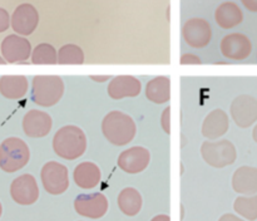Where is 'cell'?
Segmentation results:
<instances>
[{
	"instance_id": "obj_16",
	"label": "cell",
	"mask_w": 257,
	"mask_h": 221,
	"mask_svg": "<svg viewBox=\"0 0 257 221\" xmlns=\"http://www.w3.org/2000/svg\"><path fill=\"white\" fill-rule=\"evenodd\" d=\"M142 90V83L133 75H117L108 84L107 92L112 99H123L127 97H137Z\"/></svg>"
},
{
	"instance_id": "obj_11",
	"label": "cell",
	"mask_w": 257,
	"mask_h": 221,
	"mask_svg": "<svg viewBox=\"0 0 257 221\" xmlns=\"http://www.w3.org/2000/svg\"><path fill=\"white\" fill-rule=\"evenodd\" d=\"M108 200L103 193H80L74 200V208L80 216L100 218L107 213Z\"/></svg>"
},
{
	"instance_id": "obj_37",
	"label": "cell",
	"mask_w": 257,
	"mask_h": 221,
	"mask_svg": "<svg viewBox=\"0 0 257 221\" xmlns=\"http://www.w3.org/2000/svg\"><path fill=\"white\" fill-rule=\"evenodd\" d=\"M7 60L4 59V57H3V55H0V64H7Z\"/></svg>"
},
{
	"instance_id": "obj_23",
	"label": "cell",
	"mask_w": 257,
	"mask_h": 221,
	"mask_svg": "<svg viewBox=\"0 0 257 221\" xmlns=\"http://www.w3.org/2000/svg\"><path fill=\"white\" fill-rule=\"evenodd\" d=\"M117 202L118 207L124 215L136 216L142 208V195L135 187H125L118 195Z\"/></svg>"
},
{
	"instance_id": "obj_38",
	"label": "cell",
	"mask_w": 257,
	"mask_h": 221,
	"mask_svg": "<svg viewBox=\"0 0 257 221\" xmlns=\"http://www.w3.org/2000/svg\"><path fill=\"white\" fill-rule=\"evenodd\" d=\"M2 213H3V206H2V202H0V217H2Z\"/></svg>"
},
{
	"instance_id": "obj_21",
	"label": "cell",
	"mask_w": 257,
	"mask_h": 221,
	"mask_svg": "<svg viewBox=\"0 0 257 221\" xmlns=\"http://www.w3.org/2000/svg\"><path fill=\"white\" fill-rule=\"evenodd\" d=\"M29 88L25 75H3L0 78V93L8 99H20Z\"/></svg>"
},
{
	"instance_id": "obj_10",
	"label": "cell",
	"mask_w": 257,
	"mask_h": 221,
	"mask_svg": "<svg viewBox=\"0 0 257 221\" xmlns=\"http://www.w3.org/2000/svg\"><path fill=\"white\" fill-rule=\"evenodd\" d=\"M10 196L15 202L23 206L37 202L39 198V187L34 176L24 173L15 178L10 185Z\"/></svg>"
},
{
	"instance_id": "obj_4",
	"label": "cell",
	"mask_w": 257,
	"mask_h": 221,
	"mask_svg": "<svg viewBox=\"0 0 257 221\" xmlns=\"http://www.w3.org/2000/svg\"><path fill=\"white\" fill-rule=\"evenodd\" d=\"M30 160V150L19 137H9L0 145V168L13 173L22 170Z\"/></svg>"
},
{
	"instance_id": "obj_2",
	"label": "cell",
	"mask_w": 257,
	"mask_h": 221,
	"mask_svg": "<svg viewBox=\"0 0 257 221\" xmlns=\"http://www.w3.org/2000/svg\"><path fill=\"white\" fill-rule=\"evenodd\" d=\"M102 132L113 146H125L135 138L137 127L131 116L120 111H112L102 121Z\"/></svg>"
},
{
	"instance_id": "obj_36",
	"label": "cell",
	"mask_w": 257,
	"mask_h": 221,
	"mask_svg": "<svg viewBox=\"0 0 257 221\" xmlns=\"http://www.w3.org/2000/svg\"><path fill=\"white\" fill-rule=\"evenodd\" d=\"M170 19H171V8L168 7L167 8V20L168 22H170Z\"/></svg>"
},
{
	"instance_id": "obj_30",
	"label": "cell",
	"mask_w": 257,
	"mask_h": 221,
	"mask_svg": "<svg viewBox=\"0 0 257 221\" xmlns=\"http://www.w3.org/2000/svg\"><path fill=\"white\" fill-rule=\"evenodd\" d=\"M243 7L251 13H257V0H241Z\"/></svg>"
},
{
	"instance_id": "obj_7",
	"label": "cell",
	"mask_w": 257,
	"mask_h": 221,
	"mask_svg": "<svg viewBox=\"0 0 257 221\" xmlns=\"http://www.w3.org/2000/svg\"><path fill=\"white\" fill-rule=\"evenodd\" d=\"M230 115L240 128H248L257 122V98L250 94L237 95L230 105Z\"/></svg>"
},
{
	"instance_id": "obj_29",
	"label": "cell",
	"mask_w": 257,
	"mask_h": 221,
	"mask_svg": "<svg viewBox=\"0 0 257 221\" xmlns=\"http://www.w3.org/2000/svg\"><path fill=\"white\" fill-rule=\"evenodd\" d=\"M181 64H201L202 63V60L200 59V58L197 57V55L195 54H191V53H186V54H183L182 57H181Z\"/></svg>"
},
{
	"instance_id": "obj_19",
	"label": "cell",
	"mask_w": 257,
	"mask_h": 221,
	"mask_svg": "<svg viewBox=\"0 0 257 221\" xmlns=\"http://www.w3.org/2000/svg\"><path fill=\"white\" fill-rule=\"evenodd\" d=\"M73 178L78 187L83 188V190H89V188H94L95 186H98L100 178H102V172L94 162L85 161V162L79 163L74 168Z\"/></svg>"
},
{
	"instance_id": "obj_33",
	"label": "cell",
	"mask_w": 257,
	"mask_h": 221,
	"mask_svg": "<svg viewBox=\"0 0 257 221\" xmlns=\"http://www.w3.org/2000/svg\"><path fill=\"white\" fill-rule=\"evenodd\" d=\"M151 221H171V217L168 215H166V213H161V215L155 216Z\"/></svg>"
},
{
	"instance_id": "obj_8",
	"label": "cell",
	"mask_w": 257,
	"mask_h": 221,
	"mask_svg": "<svg viewBox=\"0 0 257 221\" xmlns=\"http://www.w3.org/2000/svg\"><path fill=\"white\" fill-rule=\"evenodd\" d=\"M182 37L190 47L201 49L210 44L212 39V28L206 19L191 18L183 24Z\"/></svg>"
},
{
	"instance_id": "obj_22",
	"label": "cell",
	"mask_w": 257,
	"mask_h": 221,
	"mask_svg": "<svg viewBox=\"0 0 257 221\" xmlns=\"http://www.w3.org/2000/svg\"><path fill=\"white\" fill-rule=\"evenodd\" d=\"M146 97L150 102L156 104H163L171 99V79L165 75H160L146 85Z\"/></svg>"
},
{
	"instance_id": "obj_28",
	"label": "cell",
	"mask_w": 257,
	"mask_h": 221,
	"mask_svg": "<svg viewBox=\"0 0 257 221\" xmlns=\"http://www.w3.org/2000/svg\"><path fill=\"white\" fill-rule=\"evenodd\" d=\"M161 125H162L163 131L167 135H171V108L166 107L165 111L162 112L161 116Z\"/></svg>"
},
{
	"instance_id": "obj_6",
	"label": "cell",
	"mask_w": 257,
	"mask_h": 221,
	"mask_svg": "<svg viewBox=\"0 0 257 221\" xmlns=\"http://www.w3.org/2000/svg\"><path fill=\"white\" fill-rule=\"evenodd\" d=\"M40 178L44 190L50 195H62L69 187V173L67 166L49 161L40 171Z\"/></svg>"
},
{
	"instance_id": "obj_13",
	"label": "cell",
	"mask_w": 257,
	"mask_h": 221,
	"mask_svg": "<svg viewBox=\"0 0 257 221\" xmlns=\"http://www.w3.org/2000/svg\"><path fill=\"white\" fill-rule=\"evenodd\" d=\"M39 24V13L34 5L24 3L15 8L12 14V28L17 34L27 37L34 33Z\"/></svg>"
},
{
	"instance_id": "obj_35",
	"label": "cell",
	"mask_w": 257,
	"mask_h": 221,
	"mask_svg": "<svg viewBox=\"0 0 257 221\" xmlns=\"http://www.w3.org/2000/svg\"><path fill=\"white\" fill-rule=\"evenodd\" d=\"M183 217H185V207L183 205H181V220H183Z\"/></svg>"
},
{
	"instance_id": "obj_26",
	"label": "cell",
	"mask_w": 257,
	"mask_h": 221,
	"mask_svg": "<svg viewBox=\"0 0 257 221\" xmlns=\"http://www.w3.org/2000/svg\"><path fill=\"white\" fill-rule=\"evenodd\" d=\"M58 63L59 64H83L84 63V52L79 45H63L58 52Z\"/></svg>"
},
{
	"instance_id": "obj_34",
	"label": "cell",
	"mask_w": 257,
	"mask_h": 221,
	"mask_svg": "<svg viewBox=\"0 0 257 221\" xmlns=\"http://www.w3.org/2000/svg\"><path fill=\"white\" fill-rule=\"evenodd\" d=\"M252 138H253V141H255V142L257 143V123H256L255 127H253V130H252Z\"/></svg>"
},
{
	"instance_id": "obj_14",
	"label": "cell",
	"mask_w": 257,
	"mask_h": 221,
	"mask_svg": "<svg viewBox=\"0 0 257 221\" xmlns=\"http://www.w3.org/2000/svg\"><path fill=\"white\" fill-rule=\"evenodd\" d=\"M151 161V153L147 148L135 146L123 151L118 157V166L124 172L136 175L148 167Z\"/></svg>"
},
{
	"instance_id": "obj_24",
	"label": "cell",
	"mask_w": 257,
	"mask_h": 221,
	"mask_svg": "<svg viewBox=\"0 0 257 221\" xmlns=\"http://www.w3.org/2000/svg\"><path fill=\"white\" fill-rule=\"evenodd\" d=\"M233 210L246 220H257V193L250 196H238L233 202Z\"/></svg>"
},
{
	"instance_id": "obj_5",
	"label": "cell",
	"mask_w": 257,
	"mask_h": 221,
	"mask_svg": "<svg viewBox=\"0 0 257 221\" xmlns=\"http://www.w3.org/2000/svg\"><path fill=\"white\" fill-rule=\"evenodd\" d=\"M201 155L207 165L215 168H223L235 163L237 151L228 140L205 141L201 146Z\"/></svg>"
},
{
	"instance_id": "obj_20",
	"label": "cell",
	"mask_w": 257,
	"mask_h": 221,
	"mask_svg": "<svg viewBox=\"0 0 257 221\" xmlns=\"http://www.w3.org/2000/svg\"><path fill=\"white\" fill-rule=\"evenodd\" d=\"M215 20L222 29H232L243 22V13L236 3L225 2L216 9Z\"/></svg>"
},
{
	"instance_id": "obj_18",
	"label": "cell",
	"mask_w": 257,
	"mask_h": 221,
	"mask_svg": "<svg viewBox=\"0 0 257 221\" xmlns=\"http://www.w3.org/2000/svg\"><path fill=\"white\" fill-rule=\"evenodd\" d=\"M232 188L241 195H255L257 193V167L241 166L233 172Z\"/></svg>"
},
{
	"instance_id": "obj_32",
	"label": "cell",
	"mask_w": 257,
	"mask_h": 221,
	"mask_svg": "<svg viewBox=\"0 0 257 221\" xmlns=\"http://www.w3.org/2000/svg\"><path fill=\"white\" fill-rule=\"evenodd\" d=\"M89 79L94 80V82L102 83L112 79V75H89Z\"/></svg>"
},
{
	"instance_id": "obj_3",
	"label": "cell",
	"mask_w": 257,
	"mask_h": 221,
	"mask_svg": "<svg viewBox=\"0 0 257 221\" xmlns=\"http://www.w3.org/2000/svg\"><path fill=\"white\" fill-rule=\"evenodd\" d=\"M64 94V82L59 75H35L32 83V100L40 107H53Z\"/></svg>"
},
{
	"instance_id": "obj_12",
	"label": "cell",
	"mask_w": 257,
	"mask_h": 221,
	"mask_svg": "<svg viewBox=\"0 0 257 221\" xmlns=\"http://www.w3.org/2000/svg\"><path fill=\"white\" fill-rule=\"evenodd\" d=\"M2 55L8 63H23L32 57V44L25 37L10 34L2 42Z\"/></svg>"
},
{
	"instance_id": "obj_17",
	"label": "cell",
	"mask_w": 257,
	"mask_h": 221,
	"mask_svg": "<svg viewBox=\"0 0 257 221\" xmlns=\"http://www.w3.org/2000/svg\"><path fill=\"white\" fill-rule=\"evenodd\" d=\"M230 120L223 109H213L206 116L202 123V135L208 140H217L227 133Z\"/></svg>"
},
{
	"instance_id": "obj_27",
	"label": "cell",
	"mask_w": 257,
	"mask_h": 221,
	"mask_svg": "<svg viewBox=\"0 0 257 221\" xmlns=\"http://www.w3.org/2000/svg\"><path fill=\"white\" fill-rule=\"evenodd\" d=\"M9 27H12V17L4 8H0V33H4Z\"/></svg>"
},
{
	"instance_id": "obj_9",
	"label": "cell",
	"mask_w": 257,
	"mask_h": 221,
	"mask_svg": "<svg viewBox=\"0 0 257 221\" xmlns=\"http://www.w3.org/2000/svg\"><path fill=\"white\" fill-rule=\"evenodd\" d=\"M222 55L231 60H245L252 53V43L242 33H231L225 35L220 43Z\"/></svg>"
},
{
	"instance_id": "obj_25",
	"label": "cell",
	"mask_w": 257,
	"mask_h": 221,
	"mask_svg": "<svg viewBox=\"0 0 257 221\" xmlns=\"http://www.w3.org/2000/svg\"><path fill=\"white\" fill-rule=\"evenodd\" d=\"M33 64H57L58 52L49 43H40L33 49L32 52Z\"/></svg>"
},
{
	"instance_id": "obj_1",
	"label": "cell",
	"mask_w": 257,
	"mask_h": 221,
	"mask_svg": "<svg viewBox=\"0 0 257 221\" xmlns=\"http://www.w3.org/2000/svg\"><path fill=\"white\" fill-rule=\"evenodd\" d=\"M53 150L64 160L73 161L84 155L87 150V137L83 130L73 125L64 126L53 137Z\"/></svg>"
},
{
	"instance_id": "obj_31",
	"label": "cell",
	"mask_w": 257,
	"mask_h": 221,
	"mask_svg": "<svg viewBox=\"0 0 257 221\" xmlns=\"http://www.w3.org/2000/svg\"><path fill=\"white\" fill-rule=\"evenodd\" d=\"M218 221H245V220L241 217H238V216L233 215V213H225V215L221 216L220 220Z\"/></svg>"
},
{
	"instance_id": "obj_15",
	"label": "cell",
	"mask_w": 257,
	"mask_h": 221,
	"mask_svg": "<svg viewBox=\"0 0 257 221\" xmlns=\"http://www.w3.org/2000/svg\"><path fill=\"white\" fill-rule=\"evenodd\" d=\"M23 131L28 137L40 138L49 135L53 127V120L47 112L30 109L23 118Z\"/></svg>"
}]
</instances>
